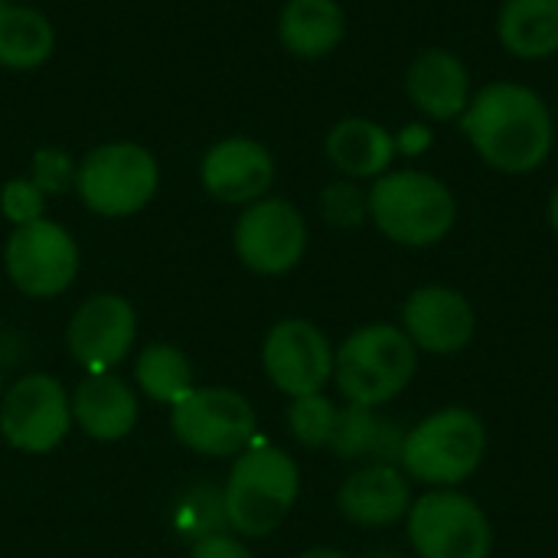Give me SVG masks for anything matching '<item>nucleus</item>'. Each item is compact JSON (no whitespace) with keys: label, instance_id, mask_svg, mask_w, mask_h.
Wrapping results in <instances>:
<instances>
[{"label":"nucleus","instance_id":"cd10ccee","mask_svg":"<svg viewBox=\"0 0 558 558\" xmlns=\"http://www.w3.org/2000/svg\"><path fill=\"white\" fill-rule=\"evenodd\" d=\"M75 170L78 160L65 150V147H39L29 160V180L46 193V196H59L65 190L75 186Z\"/></svg>","mask_w":558,"mask_h":558},{"label":"nucleus","instance_id":"4be33fe9","mask_svg":"<svg viewBox=\"0 0 558 558\" xmlns=\"http://www.w3.org/2000/svg\"><path fill=\"white\" fill-rule=\"evenodd\" d=\"M56 52L52 20L26 3L0 0V65L13 72L39 69Z\"/></svg>","mask_w":558,"mask_h":558},{"label":"nucleus","instance_id":"20e7f679","mask_svg":"<svg viewBox=\"0 0 558 558\" xmlns=\"http://www.w3.org/2000/svg\"><path fill=\"white\" fill-rule=\"evenodd\" d=\"M487 454V428L477 412L451 405L405 432L399 468L432 490H458L477 474Z\"/></svg>","mask_w":558,"mask_h":558},{"label":"nucleus","instance_id":"72a5a7b5","mask_svg":"<svg viewBox=\"0 0 558 558\" xmlns=\"http://www.w3.org/2000/svg\"><path fill=\"white\" fill-rule=\"evenodd\" d=\"M363 558H402L399 553H392V549H376V553H369V556Z\"/></svg>","mask_w":558,"mask_h":558},{"label":"nucleus","instance_id":"6ab92c4d","mask_svg":"<svg viewBox=\"0 0 558 558\" xmlns=\"http://www.w3.org/2000/svg\"><path fill=\"white\" fill-rule=\"evenodd\" d=\"M327 160L347 180H376L389 173L396 160V137L369 118H343L327 131Z\"/></svg>","mask_w":558,"mask_h":558},{"label":"nucleus","instance_id":"423d86ee","mask_svg":"<svg viewBox=\"0 0 558 558\" xmlns=\"http://www.w3.org/2000/svg\"><path fill=\"white\" fill-rule=\"evenodd\" d=\"M72 190L88 213L101 219H124L154 203L160 190V163L144 144L108 141L78 160Z\"/></svg>","mask_w":558,"mask_h":558},{"label":"nucleus","instance_id":"9b49d317","mask_svg":"<svg viewBox=\"0 0 558 558\" xmlns=\"http://www.w3.org/2000/svg\"><path fill=\"white\" fill-rule=\"evenodd\" d=\"M72 432V399L49 373H26L0 396V435L13 451L49 454Z\"/></svg>","mask_w":558,"mask_h":558},{"label":"nucleus","instance_id":"ddd939ff","mask_svg":"<svg viewBox=\"0 0 558 558\" xmlns=\"http://www.w3.org/2000/svg\"><path fill=\"white\" fill-rule=\"evenodd\" d=\"M262 369L288 399L324 392L333 379V343L314 320L284 317L265 333Z\"/></svg>","mask_w":558,"mask_h":558},{"label":"nucleus","instance_id":"f257e3e1","mask_svg":"<svg viewBox=\"0 0 558 558\" xmlns=\"http://www.w3.org/2000/svg\"><path fill=\"white\" fill-rule=\"evenodd\" d=\"M461 131L477 157L507 177L539 170L556 144L549 105L520 82H490L474 92L461 114Z\"/></svg>","mask_w":558,"mask_h":558},{"label":"nucleus","instance_id":"7c9ffc66","mask_svg":"<svg viewBox=\"0 0 558 558\" xmlns=\"http://www.w3.org/2000/svg\"><path fill=\"white\" fill-rule=\"evenodd\" d=\"M428 144H432V131H428L425 124H409V128L396 137V150H402V154H409V157L422 154Z\"/></svg>","mask_w":558,"mask_h":558},{"label":"nucleus","instance_id":"6e6552de","mask_svg":"<svg viewBox=\"0 0 558 558\" xmlns=\"http://www.w3.org/2000/svg\"><path fill=\"white\" fill-rule=\"evenodd\" d=\"M78 245L72 232L52 219L13 226L3 245V268L10 284L33 301L65 294L78 278Z\"/></svg>","mask_w":558,"mask_h":558},{"label":"nucleus","instance_id":"9d476101","mask_svg":"<svg viewBox=\"0 0 558 558\" xmlns=\"http://www.w3.org/2000/svg\"><path fill=\"white\" fill-rule=\"evenodd\" d=\"M307 219L291 199L265 196L258 203L242 206L232 226L235 258L262 278H281L301 265L307 255Z\"/></svg>","mask_w":558,"mask_h":558},{"label":"nucleus","instance_id":"b1692460","mask_svg":"<svg viewBox=\"0 0 558 558\" xmlns=\"http://www.w3.org/2000/svg\"><path fill=\"white\" fill-rule=\"evenodd\" d=\"M383 422L386 418H379L376 409L347 402L337 412V425H333V435H330L327 448L340 461H373L376 448H379V438H383Z\"/></svg>","mask_w":558,"mask_h":558},{"label":"nucleus","instance_id":"a211bd4d","mask_svg":"<svg viewBox=\"0 0 558 558\" xmlns=\"http://www.w3.org/2000/svg\"><path fill=\"white\" fill-rule=\"evenodd\" d=\"M409 101L432 121H454L471 101V72L451 49H422L405 72Z\"/></svg>","mask_w":558,"mask_h":558},{"label":"nucleus","instance_id":"c85d7f7f","mask_svg":"<svg viewBox=\"0 0 558 558\" xmlns=\"http://www.w3.org/2000/svg\"><path fill=\"white\" fill-rule=\"evenodd\" d=\"M46 193L29 177H13L0 186V213L10 226H26L46 219Z\"/></svg>","mask_w":558,"mask_h":558},{"label":"nucleus","instance_id":"412c9836","mask_svg":"<svg viewBox=\"0 0 558 558\" xmlns=\"http://www.w3.org/2000/svg\"><path fill=\"white\" fill-rule=\"evenodd\" d=\"M497 39L517 59H553L558 52V0H504Z\"/></svg>","mask_w":558,"mask_h":558},{"label":"nucleus","instance_id":"bb28decb","mask_svg":"<svg viewBox=\"0 0 558 558\" xmlns=\"http://www.w3.org/2000/svg\"><path fill=\"white\" fill-rule=\"evenodd\" d=\"M177 526L180 533L199 539V536H209V533H219V530H229L226 523V510H222V490H206V487H193L180 497V507H177Z\"/></svg>","mask_w":558,"mask_h":558},{"label":"nucleus","instance_id":"a878e982","mask_svg":"<svg viewBox=\"0 0 558 558\" xmlns=\"http://www.w3.org/2000/svg\"><path fill=\"white\" fill-rule=\"evenodd\" d=\"M320 216L333 229H360L369 219V190L356 180H333L320 190Z\"/></svg>","mask_w":558,"mask_h":558},{"label":"nucleus","instance_id":"c756f323","mask_svg":"<svg viewBox=\"0 0 558 558\" xmlns=\"http://www.w3.org/2000/svg\"><path fill=\"white\" fill-rule=\"evenodd\" d=\"M190 558H255L252 549L232 536V530H219V533H209V536H199L193 539V549Z\"/></svg>","mask_w":558,"mask_h":558},{"label":"nucleus","instance_id":"1a4fd4ad","mask_svg":"<svg viewBox=\"0 0 558 558\" xmlns=\"http://www.w3.org/2000/svg\"><path fill=\"white\" fill-rule=\"evenodd\" d=\"M409 543L418 558H490L487 513L461 490H432L409 507Z\"/></svg>","mask_w":558,"mask_h":558},{"label":"nucleus","instance_id":"2f4dec72","mask_svg":"<svg viewBox=\"0 0 558 558\" xmlns=\"http://www.w3.org/2000/svg\"><path fill=\"white\" fill-rule=\"evenodd\" d=\"M298 558H350V556H347V553H340V549H330V546H314V549L301 553Z\"/></svg>","mask_w":558,"mask_h":558},{"label":"nucleus","instance_id":"473e14b6","mask_svg":"<svg viewBox=\"0 0 558 558\" xmlns=\"http://www.w3.org/2000/svg\"><path fill=\"white\" fill-rule=\"evenodd\" d=\"M549 226L558 232V186L553 190V196H549Z\"/></svg>","mask_w":558,"mask_h":558},{"label":"nucleus","instance_id":"4468645a","mask_svg":"<svg viewBox=\"0 0 558 558\" xmlns=\"http://www.w3.org/2000/svg\"><path fill=\"white\" fill-rule=\"evenodd\" d=\"M402 330L415 343V350H425L432 356H454L474 340L477 314L458 288L425 284L405 298Z\"/></svg>","mask_w":558,"mask_h":558},{"label":"nucleus","instance_id":"f8f14e48","mask_svg":"<svg viewBox=\"0 0 558 558\" xmlns=\"http://www.w3.org/2000/svg\"><path fill=\"white\" fill-rule=\"evenodd\" d=\"M134 340L137 311L114 291L85 298L65 327V350L82 373H114L131 356Z\"/></svg>","mask_w":558,"mask_h":558},{"label":"nucleus","instance_id":"39448f33","mask_svg":"<svg viewBox=\"0 0 558 558\" xmlns=\"http://www.w3.org/2000/svg\"><path fill=\"white\" fill-rule=\"evenodd\" d=\"M418 369V350L396 324H366L333 350V383L353 405L379 409L402 396Z\"/></svg>","mask_w":558,"mask_h":558},{"label":"nucleus","instance_id":"aec40b11","mask_svg":"<svg viewBox=\"0 0 558 558\" xmlns=\"http://www.w3.org/2000/svg\"><path fill=\"white\" fill-rule=\"evenodd\" d=\"M347 16L337 0H288L278 16V39L298 59H324L340 49Z\"/></svg>","mask_w":558,"mask_h":558},{"label":"nucleus","instance_id":"0eeeda50","mask_svg":"<svg viewBox=\"0 0 558 558\" xmlns=\"http://www.w3.org/2000/svg\"><path fill=\"white\" fill-rule=\"evenodd\" d=\"M173 438L199 458H239L255 441L252 402L226 386H196L170 409Z\"/></svg>","mask_w":558,"mask_h":558},{"label":"nucleus","instance_id":"393cba45","mask_svg":"<svg viewBox=\"0 0 558 558\" xmlns=\"http://www.w3.org/2000/svg\"><path fill=\"white\" fill-rule=\"evenodd\" d=\"M337 412H340V405L333 399H327L324 392L301 396V399H291V405H288V428L298 445H304L311 451L327 448L333 425H337Z\"/></svg>","mask_w":558,"mask_h":558},{"label":"nucleus","instance_id":"5701e85b","mask_svg":"<svg viewBox=\"0 0 558 558\" xmlns=\"http://www.w3.org/2000/svg\"><path fill=\"white\" fill-rule=\"evenodd\" d=\"M134 383L150 402L170 409L196 389L193 363L177 343H147L134 360Z\"/></svg>","mask_w":558,"mask_h":558},{"label":"nucleus","instance_id":"f704fd0d","mask_svg":"<svg viewBox=\"0 0 558 558\" xmlns=\"http://www.w3.org/2000/svg\"><path fill=\"white\" fill-rule=\"evenodd\" d=\"M0 396H3V366H0Z\"/></svg>","mask_w":558,"mask_h":558},{"label":"nucleus","instance_id":"dca6fc26","mask_svg":"<svg viewBox=\"0 0 558 558\" xmlns=\"http://www.w3.org/2000/svg\"><path fill=\"white\" fill-rule=\"evenodd\" d=\"M412 484L396 464H363L337 490V510L347 523L383 530L409 517Z\"/></svg>","mask_w":558,"mask_h":558},{"label":"nucleus","instance_id":"2eb2a0df","mask_svg":"<svg viewBox=\"0 0 558 558\" xmlns=\"http://www.w3.org/2000/svg\"><path fill=\"white\" fill-rule=\"evenodd\" d=\"M203 190L226 206H248L271 193L275 157L255 137H222L199 160Z\"/></svg>","mask_w":558,"mask_h":558},{"label":"nucleus","instance_id":"f3484780","mask_svg":"<svg viewBox=\"0 0 558 558\" xmlns=\"http://www.w3.org/2000/svg\"><path fill=\"white\" fill-rule=\"evenodd\" d=\"M72 425L95 441H121L134 432L141 402L128 379L118 373H85L69 392Z\"/></svg>","mask_w":558,"mask_h":558},{"label":"nucleus","instance_id":"7ed1b4c3","mask_svg":"<svg viewBox=\"0 0 558 558\" xmlns=\"http://www.w3.org/2000/svg\"><path fill=\"white\" fill-rule=\"evenodd\" d=\"M369 222L396 245L428 248L451 235L458 199L445 180L425 170H389L369 186Z\"/></svg>","mask_w":558,"mask_h":558},{"label":"nucleus","instance_id":"f03ea898","mask_svg":"<svg viewBox=\"0 0 558 558\" xmlns=\"http://www.w3.org/2000/svg\"><path fill=\"white\" fill-rule=\"evenodd\" d=\"M301 494L298 461L265 441H252L239 458H232L222 510L232 533L245 539L271 536L294 510Z\"/></svg>","mask_w":558,"mask_h":558}]
</instances>
